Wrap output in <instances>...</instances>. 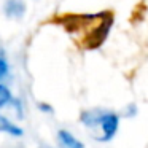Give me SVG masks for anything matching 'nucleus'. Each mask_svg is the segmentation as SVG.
<instances>
[{
  "label": "nucleus",
  "instance_id": "f03ea898",
  "mask_svg": "<svg viewBox=\"0 0 148 148\" xmlns=\"http://www.w3.org/2000/svg\"><path fill=\"white\" fill-rule=\"evenodd\" d=\"M81 121L91 129H99L102 132L99 142H107L115 135L118 129V116L115 113H108L103 110H89L81 115Z\"/></svg>",
  "mask_w": 148,
  "mask_h": 148
},
{
  "label": "nucleus",
  "instance_id": "0eeeda50",
  "mask_svg": "<svg viewBox=\"0 0 148 148\" xmlns=\"http://www.w3.org/2000/svg\"><path fill=\"white\" fill-rule=\"evenodd\" d=\"M8 75V64L5 61V56L0 53V80H3Z\"/></svg>",
  "mask_w": 148,
  "mask_h": 148
},
{
  "label": "nucleus",
  "instance_id": "39448f33",
  "mask_svg": "<svg viewBox=\"0 0 148 148\" xmlns=\"http://www.w3.org/2000/svg\"><path fill=\"white\" fill-rule=\"evenodd\" d=\"M0 132H8V134H11V135H21L23 134V131H21L18 126H14L13 123H10L2 115H0Z\"/></svg>",
  "mask_w": 148,
  "mask_h": 148
},
{
  "label": "nucleus",
  "instance_id": "423d86ee",
  "mask_svg": "<svg viewBox=\"0 0 148 148\" xmlns=\"http://www.w3.org/2000/svg\"><path fill=\"white\" fill-rule=\"evenodd\" d=\"M11 99V94H10V89H8L7 86H3V84H0V108L5 105V103H8Z\"/></svg>",
  "mask_w": 148,
  "mask_h": 148
},
{
  "label": "nucleus",
  "instance_id": "f257e3e1",
  "mask_svg": "<svg viewBox=\"0 0 148 148\" xmlns=\"http://www.w3.org/2000/svg\"><path fill=\"white\" fill-rule=\"evenodd\" d=\"M112 14L103 11L99 14H64L58 23L84 49H94L102 45L112 27Z\"/></svg>",
  "mask_w": 148,
  "mask_h": 148
},
{
  "label": "nucleus",
  "instance_id": "7ed1b4c3",
  "mask_svg": "<svg viewBox=\"0 0 148 148\" xmlns=\"http://www.w3.org/2000/svg\"><path fill=\"white\" fill-rule=\"evenodd\" d=\"M24 3L21 0H7L5 3V13L10 18H19L24 14Z\"/></svg>",
  "mask_w": 148,
  "mask_h": 148
},
{
  "label": "nucleus",
  "instance_id": "20e7f679",
  "mask_svg": "<svg viewBox=\"0 0 148 148\" xmlns=\"http://www.w3.org/2000/svg\"><path fill=\"white\" fill-rule=\"evenodd\" d=\"M59 140L65 148H83V145L67 131H59Z\"/></svg>",
  "mask_w": 148,
  "mask_h": 148
}]
</instances>
